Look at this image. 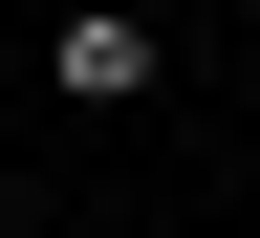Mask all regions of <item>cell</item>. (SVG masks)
Returning a JSON list of instances; mask_svg holds the SVG:
<instances>
[{
  "label": "cell",
  "mask_w": 260,
  "mask_h": 238,
  "mask_svg": "<svg viewBox=\"0 0 260 238\" xmlns=\"http://www.w3.org/2000/svg\"><path fill=\"white\" fill-rule=\"evenodd\" d=\"M44 87H65V109H152V87H174V22H130V0H87V22L44 44Z\"/></svg>",
  "instance_id": "6da1fadb"
},
{
  "label": "cell",
  "mask_w": 260,
  "mask_h": 238,
  "mask_svg": "<svg viewBox=\"0 0 260 238\" xmlns=\"http://www.w3.org/2000/svg\"><path fill=\"white\" fill-rule=\"evenodd\" d=\"M0 238H87V217H0Z\"/></svg>",
  "instance_id": "7a4b0ae2"
},
{
  "label": "cell",
  "mask_w": 260,
  "mask_h": 238,
  "mask_svg": "<svg viewBox=\"0 0 260 238\" xmlns=\"http://www.w3.org/2000/svg\"><path fill=\"white\" fill-rule=\"evenodd\" d=\"M130 22H174V0H130Z\"/></svg>",
  "instance_id": "3957f363"
}]
</instances>
